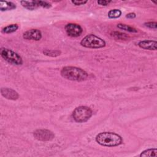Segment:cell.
<instances>
[{
  "label": "cell",
  "mask_w": 157,
  "mask_h": 157,
  "mask_svg": "<svg viewBox=\"0 0 157 157\" xmlns=\"http://www.w3.org/2000/svg\"><path fill=\"white\" fill-rule=\"evenodd\" d=\"M61 75L66 79L82 82L87 79L88 74L84 70L74 66L64 67L61 71Z\"/></svg>",
  "instance_id": "obj_1"
},
{
  "label": "cell",
  "mask_w": 157,
  "mask_h": 157,
  "mask_svg": "<svg viewBox=\"0 0 157 157\" xmlns=\"http://www.w3.org/2000/svg\"><path fill=\"white\" fill-rule=\"evenodd\" d=\"M96 141L102 146L114 147L120 145L122 142V139L115 133L104 132L96 136Z\"/></svg>",
  "instance_id": "obj_2"
},
{
  "label": "cell",
  "mask_w": 157,
  "mask_h": 157,
  "mask_svg": "<svg viewBox=\"0 0 157 157\" xmlns=\"http://www.w3.org/2000/svg\"><path fill=\"white\" fill-rule=\"evenodd\" d=\"M82 46L91 48H99L105 47V41L97 37L94 34H89L86 36L80 42Z\"/></svg>",
  "instance_id": "obj_3"
},
{
  "label": "cell",
  "mask_w": 157,
  "mask_h": 157,
  "mask_svg": "<svg viewBox=\"0 0 157 157\" xmlns=\"http://www.w3.org/2000/svg\"><path fill=\"white\" fill-rule=\"evenodd\" d=\"M92 110L86 106H79L74 109L72 112L74 120L78 123L87 121L92 115Z\"/></svg>",
  "instance_id": "obj_4"
},
{
  "label": "cell",
  "mask_w": 157,
  "mask_h": 157,
  "mask_svg": "<svg viewBox=\"0 0 157 157\" xmlns=\"http://www.w3.org/2000/svg\"><path fill=\"white\" fill-rule=\"evenodd\" d=\"M0 54L1 56L9 63L16 65H21L23 63V60L21 56L10 49L1 48L0 50Z\"/></svg>",
  "instance_id": "obj_5"
},
{
  "label": "cell",
  "mask_w": 157,
  "mask_h": 157,
  "mask_svg": "<svg viewBox=\"0 0 157 157\" xmlns=\"http://www.w3.org/2000/svg\"><path fill=\"white\" fill-rule=\"evenodd\" d=\"M34 137L40 141H50L54 139L55 134L48 129H37L33 132Z\"/></svg>",
  "instance_id": "obj_6"
},
{
  "label": "cell",
  "mask_w": 157,
  "mask_h": 157,
  "mask_svg": "<svg viewBox=\"0 0 157 157\" xmlns=\"http://www.w3.org/2000/svg\"><path fill=\"white\" fill-rule=\"evenodd\" d=\"M65 30L69 36L76 37L81 35L83 32L82 28L75 23H68L65 26Z\"/></svg>",
  "instance_id": "obj_7"
},
{
  "label": "cell",
  "mask_w": 157,
  "mask_h": 157,
  "mask_svg": "<svg viewBox=\"0 0 157 157\" xmlns=\"http://www.w3.org/2000/svg\"><path fill=\"white\" fill-rule=\"evenodd\" d=\"M23 37L27 40H39L42 38V33L40 30L37 29H32L25 32Z\"/></svg>",
  "instance_id": "obj_8"
},
{
  "label": "cell",
  "mask_w": 157,
  "mask_h": 157,
  "mask_svg": "<svg viewBox=\"0 0 157 157\" xmlns=\"http://www.w3.org/2000/svg\"><path fill=\"white\" fill-rule=\"evenodd\" d=\"M1 93L3 97L10 100H17L19 96L16 91L9 88H2Z\"/></svg>",
  "instance_id": "obj_9"
},
{
  "label": "cell",
  "mask_w": 157,
  "mask_h": 157,
  "mask_svg": "<svg viewBox=\"0 0 157 157\" xmlns=\"http://www.w3.org/2000/svg\"><path fill=\"white\" fill-rule=\"evenodd\" d=\"M157 42L155 40H144L139 42L138 45L145 50H156Z\"/></svg>",
  "instance_id": "obj_10"
},
{
  "label": "cell",
  "mask_w": 157,
  "mask_h": 157,
  "mask_svg": "<svg viewBox=\"0 0 157 157\" xmlns=\"http://www.w3.org/2000/svg\"><path fill=\"white\" fill-rule=\"evenodd\" d=\"M20 3L23 7L30 10H33L39 7V6L37 5L36 1H20Z\"/></svg>",
  "instance_id": "obj_11"
},
{
  "label": "cell",
  "mask_w": 157,
  "mask_h": 157,
  "mask_svg": "<svg viewBox=\"0 0 157 157\" xmlns=\"http://www.w3.org/2000/svg\"><path fill=\"white\" fill-rule=\"evenodd\" d=\"M16 8V6L14 3L9 1H0V9L1 11L10 10Z\"/></svg>",
  "instance_id": "obj_12"
},
{
  "label": "cell",
  "mask_w": 157,
  "mask_h": 157,
  "mask_svg": "<svg viewBox=\"0 0 157 157\" xmlns=\"http://www.w3.org/2000/svg\"><path fill=\"white\" fill-rule=\"evenodd\" d=\"M157 150L156 148H150L146 150L141 153L140 156H156Z\"/></svg>",
  "instance_id": "obj_13"
},
{
  "label": "cell",
  "mask_w": 157,
  "mask_h": 157,
  "mask_svg": "<svg viewBox=\"0 0 157 157\" xmlns=\"http://www.w3.org/2000/svg\"><path fill=\"white\" fill-rule=\"evenodd\" d=\"M117 27L120 29H123V30H124V31H126L128 32H131V33H137V30L136 28L131 27L130 26L126 25L125 24L119 23L117 25Z\"/></svg>",
  "instance_id": "obj_14"
},
{
  "label": "cell",
  "mask_w": 157,
  "mask_h": 157,
  "mask_svg": "<svg viewBox=\"0 0 157 157\" xmlns=\"http://www.w3.org/2000/svg\"><path fill=\"white\" fill-rule=\"evenodd\" d=\"M18 28V26L17 24H12L4 27L2 31L5 33H11L17 31Z\"/></svg>",
  "instance_id": "obj_15"
},
{
  "label": "cell",
  "mask_w": 157,
  "mask_h": 157,
  "mask_svg": "<svg viewBox=\"0 0 157 157\" xmlns=\"http://www.w3.org/2000/svg\"><path fill=\"white\" fill-rule=\"evenodd\" d=\"M121 12L119 9L110 10L108 13V16L110 18H117L121 16Z\"/></svg>",
  "instance_id": "obj_16"
},
{
  "label": "cell",
  "mask_w": 157,
  "mask_h": 157,
  "mask_svg": "<svg viewBox=\"0 0 157 157\" xmlns=\"http://www.w3.org/2000/svg\"><path fill=\"white\" fill-rule=\"evenodd\" d=\"M44 54L49 56H52V57H56L59 56L61 54V52L59 50H45V51L43 52Z\"/></svg>",
  "instance_id": "obj_17"
},
{
  "label": "cell",
  "mask_w": 157,
  "mask_h": 157,
  "mask_svg": "<svg viewBox=\"0 0 157 157\" xmlns=\"http://www.w3.org/2000/svg\"><path fill=\"white\" fill-rule=\"evenodd\" d=\"M112 36L115 38V39H121V40H126L128 38V36L126 35L124 33H122L120 32H118V31H114L112 33Z\"/></svg>",
  "instance_id": "obj_18"
},
{
  "label": "cell",
  "mask_w": 157,
  "mask_h": 157,
  "mask_svg": "<svg viewBox=\"0 0 157 157\" xmlns=\"http://www.w3.org/2000/svg\"><path fill=\"white\" fill-rule=\"evenodd\" d=\"M36 2L37 4V5L39 6V7H42L44 8H50L51 7L52 5L45 1H36Z\"/></svg>",
  "instance_id": "obj_19"
},
{
  "label": "cell",
  "mask_w": 157,
  "mask_h": 157,
  "mask_svg": "<svg viewBox=\"0 0 157 157\" xmlns=\"http://www.w3.org/2000/svg\"><path fill=\"white\" fill-rule=\"evenodd\" d=\"M156 25H157V23L155 21H150V22H147V23H145V25L147 27L151 28V29H156Z\"/></svg>",
  "instance_id": "obj_20"
},
{
  "label": "cell",
  "mask_w": 157,
  "mask_h": 157,
  "mask_svg": "<svg viewBox=\"0 0 157 157\" xmlns=\"http://www.w3.org/2000/svg\"><path fill=\"white\" fill-rule=\"evenodd\" d=\"M87 2H88L87 1H71V2L75 6L83 5V4H86Z\"/></svg>",
  "instance_id": "obj_21"
},
{
  "label": "cell",
  "mask_w": 157,
  "mask_h": 157,
  "mask_svg": "<svg viewBox=\"0 0 157 157\" xmlns=\"http://www.w3.org/2000/svg\"><path fill=\"white\" fill-rule=\"evenodd\" d=\"M98 4L101 5V6H107L109 3L111 2V1H105V0H101V1H98Z\"/></svg>",
  "instance_id": "obj_22"
},
{
  "label": "cell",
  "mask_w": 157,
  "mask_h": 157,
  "mask_svg": "<svg viewBox=\"0 0 157 157\" xmlns=\"http://www.w3.org/2000/svg\"><path fill=\"white\" fill-rule=\"evenodd\" d=\"M126 17L128 18H134L136 17V14L134 13H128L126 15Z\"/></svg>",
  "instance_id": "obj_23"
}]
</instances>
